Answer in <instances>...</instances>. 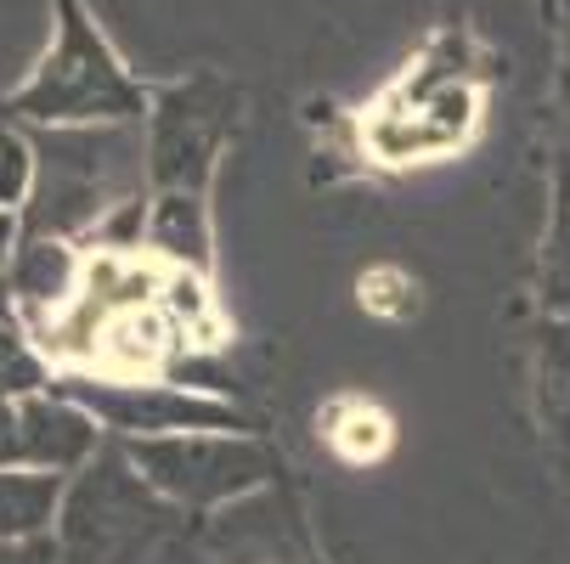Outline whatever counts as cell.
<instances>
[{"instance_id":"11","label":"cell","mask_w":570,"mask_h":564,"mask_svg":"<svg viewBox=\"0 0 570 564\" xmlns=\"http://www.w3.org/2000/svg\"><path fill=\"white\" fill-rule=\"evenodd\" d=\"M531 413L559 457H570V316H548L531 334Z\"/></svg>"},{"instance_id":"3","label":"cell","mask_w":570,"mask_h":564,"mask_svg":"<svg viewBox=\"0 0 570 564\" xmlns=\"http://www.w3.org/2000/svg\"><path fill=\"white\" fill-rule=\"evenodd\" d=\"M176 514L147 479L130 452L114 441L79 474H68L62 514H57V564H147L176 536Z\"/></svg>"},{"instance_id":"21","label":"cell","mask_w":570,"mask_h":564,"mask_svg":"<svg viewBox=\"0 0 570 564\" xmlns=\"http://www.w3.org/2000/svg\"><path fill=\"white\" fill-rule=\"evenodd\" d=\"M564 62H570V0H564Z\"/></svg>"},{"instance_id":"8","label":"cell","mask_w":570,"mask_h":564,"mask_svg":"<svg viewBox=\"0 0 570 564\" xmlns=\"http://www.w3.org/2000/svg\"><path fill=\"white\" fill-rule=\"evenodd\" d=\"M12 288V310L29 321V334L46 328L51 316H62L79 299V283H86V255L68 237H23V249L12 260V271L0 277Z\"/></svg>"},{"instance_id":"10","label":"cell","mask_w":570,"mask_h":564,"mask_svg":"<svg viewBox=\"0 0 570 564\" xmlns=\"http://www.w3.org/2000/svg\"><path fill=\"white\" fill-rule=\"evenodd\" d=\"M147 255L170 271H204L215 260V231H209V204L204 192H153L147 204Z\"/></svg>"},{"instance_id":"15","label":"cell","mask_w":570,"mask_h":564,"mask_svg":"<svg viewBox=\"0 0 570 564\" xmlns=\"http://www.w3.org/2000/svg\"><path fill=\"white\" fill-rule=\"evenodd\" d=\"M46 384V356L35 350V339L7 321L0 310V400H18V395H35Z\"/></svg>"},{"instance_id":"9","label":"cell","mask_w":570,"mask_h":564,"mask_svg":"<svg viewBox=\"0 0 570 564\" xmlns=\"http://www.w3.org/2000/svg\"><path fill=\"white\" fill-rule=\"evenodd\" d=\"M181 350H187V339L176 334V321L158 305H141V310H125V316L102 321L97 356H91L86 373H102V378H165V367Z\"/></svg>"},{"instance_id":"20","label":"cell","mask_w":570,"mask_h":564,"mask_svg":"<svg viewBox=\"0 0 570 564\" xmlns=\"http://www.w3.org/2000/svg\"><path fill=\"white\" fill-rule=\"evenodd\" d=\"M559 113H564V136H570V68H564V86H559Z\"/></svg>"},{"instance_id":"4","label":"cell","mask_w":570,"mask_h":564,"mask_svg":"<svg viewBox=\"0 0 570 564\" xmlns=\"http://www.w3.org/2000/svg\"><path fill=\"white\" fill-rule=\"evenodd\" d=\"M136 474L181 514H215L261 497L277 479V452L255 429H198V435H158L119 441Z\"/></svg>"},{"instance_id":"6","label":"cell","mask_w":570,"mask_h":564,"mask_svg":"<svg viewBox=\"0 0 570 564\" xmlns=\"http://www.w3.org/2000/svg\"><path fill=\"white\" fill-rule=\"evenodd\" d=\"M57 389L79 400L102 435L114 441H158V435H198V429H255V418L232 407V395H209L198 384L170 378H102V373H62Z\"/></svg>"},{"instance_id":"18","label":"cell","mask_w":570,"mask_h":564,"mask_svg":"<svg viewBox=\"0 0 570 564\" xmlns=\"http://www.w3.org/2000/svg\"><path fill=\"white\" fill-rule=\"evenodd\" d=\"M0 564H57V542H0Z\"/></svg>"},{"instance_id":"16","label":"cell","mask_w":570,"mask_h":564,"mask_svg":"<svg viewBox=\"0 0 570 564\" xmlns=\"http://www.w3.org/2000/svg\"><path fill=\"white\" fill-rule=\"evenodd\" d=\"M35 136L18 125H0V209H29L35 198Z\"/></svg>"},{"instance_id":"17","label":"cell","mask_w":570,"mask_h":564,"mask_svg":"<svg viewBox=\"0 0 570 564\" xmlns=\"http://www.w3.org/2000/svg\"><path fill=\"white\" fill-rule=\"evenodd\" d=\"M23 237H29L23 209H0V277L12 271V260H18V249H23Z\"/></svg>"},{"instance_id":"1","label":"cell","mask_w":570,"mask_h":564,"mask_svg":"<svg viewBox=\"0 0 570 564\" xmlns=\"http://www.w3.org/2000/svg\"><path fill=\"white\" fill-rule=\"evenodd\" d=\"M35 136V198L23 226L35 237H86L125 204L147 198V130L141 125H51Z\"/></svg>"},{"instance_id":"2","label":"cell","mask_w":570,"mask_h":564,"mask_svg":"<svg viewBox=\"0 0 570 564\" xmlns=\"http://www.w3.org/2000/svg\"><path fill=\"white\" fill-rule=\"evenodd\" d=\"M57 29L35 73L12 91L7 113L23 119L29 130L51 125H141L153 91L125 68V57L108 46V34L91 23L79 0H51Z\"/></svg>"},{"instance_id":"5","label":"cell","mask_w":570,"mask_h":564,"mask_svg":"<svg viewBox=\"0 0 570 564\" xmlns=\"http://www.w3.org/2000/svg\"><path fill=\"white\" fill-rule=\"evenodd\" d=\"M237 108H243V91L209 68L158 86L141 119L153 192H204L237 130Z\"/></svg>"},{"instance_id":"7","label":"cell","mask_w":570,"mask_h":564,"mask_svg":"<svg viewBox=\"0 0 570 564\" xmlns=\"http://www.w3.org/2000/svg\"><path fill=\"white\" fill-rule=\"evenodd\" d=\"M108 446L102 424L68 400L62 389H35L0 400V468H40V474H79Z\"/></svg>"},{"instance_id":"14","label":"cell","mask_w":570,"mask_h":564,"mask_svg":"<svg viewBox=\"0 0 570 564\" xmlns=\"http://www.w3.org/2000/svg\"><path fill=\"white\" fill-rule=\"evenodd\" d=\"M542 305L548 316H570V152L559 158L553 176V220L542 249Z\"/></svg>"},{"instance_id":"13","label":"cell","mask_w":570,"mask_h":564,"mask_svg":"<svg viewBox=\"0 0 570 564\" xmlns=\"http://www.w3.org/2000/svg\"><path fill=\"white\" fill-rule=\"evenodd\" d=\"M158 310L176 321V334H181L187 345H215V339H220V305H215L204 271H165Z\"/></svg>"},{"instance_id":"19","label":"cell","mask_w":570,"mask_h":564,"mask_svg":"<svg viewBox=\"0 0 570 564\" xmlns=\"http://www.w3.org/2000/svg\"><path fill=\"white\" fill-rule=\"evenodd\" d=\"M147 564H209V558H204V553H198L193 542H181V536H170V542H165V547H158V553H153Z\"/></svg>"},{"instance_id":"12","label":"cell","mask_w":570,"mask_h":564,"mask_svg":"<svg viewBox=\"0 0 570 564\" xmlns=\"http://www.w3.org/2000/svg\"><path fill=\"white\" fill-rule=\"evenodd\" d=\"M62 474L40 468H0V542H46L62 514Z\"/></svg>"}]
</instances>
